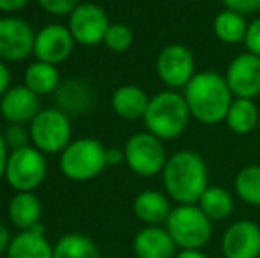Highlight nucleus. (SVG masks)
I'll return each mask as SVG.
<instances>
[{"mask_svg":"<svg viewBox=\"0 0 260 258\" xmlns=\"http://www.w3.org/2000/svg\"><path fill=\"white\" fill-rule=\"evenodd\" d=\"M53 258H101V255L92 239L83 234H68L55 244Z\"/></svg>","mask_w":260,"mask_h":258,"instance_id":"a878e982","label":"nucleus"},{"mask_svg":"<svg viewBox=\"0 0 260 258\" xmlns=\"http://www.w3.org/2000/svg\"><path fill=\"white\" fill-rule=\"evenodd\" d=\"M234 191L244 203L260 207V165H248L237 172Z\"/></svg>","mask_w":260,"mask_h":258,"instance_id":"bb28decb","label":"nucleus"},{"mask_svg":"<svg viewBox=\"0 0 260 258\" xmlns=\"http://www.w3.org/2000/svg\"><path fill=\"white\" fill-rule=\"evenodd\" d=\"M175 258H209L202 249H179Z\"/></svg>","mask_w":260,"mask_h":258,"instance_id":"4c0bfd02","label":"nucleus"},{"mask_svg":"<svg viewBox=\"0 0 260 258\" xmlns=\"http://www.w3.org/2000/svg\"><path fill=\"white\" fill-rule=\"evenodd\" d=\"M244 46H246V52L260 57V16L255 18L253 21H250V25H248Z\"/></svg>","mask_w":260,"mask_h":258,"instance_id":"7c9ffc66","label":"nucleus"},{"mask_svg":"<svg viewBox=\"0 0 260 258\" xmlns=\"http://www.w3.org/2000/svg\"><path fill=\"white\" fill-rule=\"evenodd\" d=\"M124 156L127 168L140 177L159 175L168 159L163 140L156 138L149 131L129 136L124 145Z\"/></svg>","mask_w":260,"mask_h":258,"instance_id":"423d86ee","label":"nucleus"},{"mask_svg":"<svg viewBox=\"0 0 260 258\" xmlns=\"http://www.w3.org/2000/svg\"><path fill=\"white\" fill-rule=\"evenodd\" d=\"M248 25L250 23L246 21V16L230 9H223L221 13L216 14L212 21V30L216 38L225 45H239V43H244Z\"/></svg>","mask_w":260,"mask_h":258,"instance_id":"4be33fe9","label":"nucleus"},{"mask_svg":"<svg viewBox=\"0 0 260 258\" xmlns=\"http://www.w3.org/2000/svg\"><path fill=\"white\" fill-rule=\"evenodd\" d=\"M58 83H60V76L53 64L38 60L25 69V87H28L38 96L52 94L58 89Z\"/></svg>","mask_w":260,"mask_h":258,"instance_id":"393cba45","label":"nucleus"},{"mask_svg":"<svg viewBox=\"0 0 260 258\" xmlns=\"http://www.w3.org/2000/svg\"><path fill=\"white\" fill-rule=\"evenodd\" d=\"M38 4L46 13L55 14V16H64V14H71L75 11L78 0H38Z\"/></svg>","mask_w":260,"mask_h":258,"instance_id":"c756f323","label":"nucleus"},{"mask_svg":"<svg viewBox=\"0 0 260 258\" xmlns=\"http://www.w3.org/2000/svg\"><path fill=\"white\" fill-rule=\"evenodd\" d=\"M133 41H135L133 30L126 23H110L103 39L106 48L115 53L127 52L131 48V45H133Z\"/></svg>","mask_w":260,"mask_h":258,"instance_id":"cd10ccee","label":"nucleus"},{"mask_svg":"<svg viewBox=\"0 0 260 258\" xmlns=\"http://www.w3.org/2000/svg\"><path fill=\"white\" fill-rule=\"evenodd\" d=\"M28 0H0V11L4 13H13V11H20L25 7Z\"/></svg>","mask_w":260,"mask_h":258,"instance_id":"f704fd0d","label":"nucleus"},{"mask_svg":"<svg viewBox=\"0 0 260 258\" xmlns=\"http://www.w3.org/2000/svg\"><path fill=\"white\" fill-rule=\"evenodd\" d=\"M11 244V235H9V230L6 228V225L0 223V253L7 251Z\"/></svg>","mask_w":260,"mask_h":258,"instance_id":"e433bc0d","label":"nucleus"},{"mask_svg":"<svg viewBox=\"0 0 260 258\" xmlns=\"http://www.w3.org/2000/svg\"><path fill=\"white\" fill-rule=\"evenodd\" d=\"M9 82H11L9 69H7V65L0 60V99H2L4 94L9 90Z\"/></svg>","mask_w":260,"mask_h":258,"instance_id":"72a5a7b5","label":"nucleus"},{"mask_svg":"<svg viewBox=\"0 0 260 258\" xmlns=\"http://www.w3.org/2000/svg\"><path fill=\"white\" fill-rule=\"evenodd\" d=\"M156 72L168 89H184L197 75L195 55L188 46L179 43L165 46L156 59Z\"/></svg>","mask_w":260,"mask_h":258,"instance_id":"1a4fd4ad","label":"nucleus"},{"mask_svg":"<svg viewBox=\"0 0 260 258\" xmlns=\"http://www.w3.org/2000/svg\"><path fill=\"white\" fill-rule=\"evenodd\" d=\"M71 122L62 110H41L30 122V140L45 154L62 152L71 141Z\"/></svg>","mask_w":260,"mask_h":258,"instance_id":"6e6552de","label":"nucleus"},{"mask_svg":"<svg viewBox=\"0 0 260 258\" xmlns=\"http://www.w3.org/2000/svg\"><path fill=\"white\" fill-rule=\"evenodd\" d=\"M39 112V96L25 85L13 87L0 99V114L9 124L32 122Z\"/></svg>","mask_w":260,"mask_h":258,"instance_id":"2eb2a0df","label":"nucleus"},{"mask_svg":"<svg viewBox=\"0 0 260 258\" xmlns=\"http://www.w3.org/2000/svg\"><path fill=\"white\" fill-rule=\"evenodd\" d=\"M58 104L62 112H71V114H83L90 108L94 99V94L87 83L82 80H69L66 85H62L57 92Z\"/></svg>","mask_w":260,"mask_h":258,"instance_id":"b1692460","label":"nucleus"},{"mask_svg":"<svg viewBox=\"0 0 260 258\" xmlns=\"http://www.w3.org/2000/svg\"><path fill=\"white\" fill-rule=\"evenodd\" d=\"M260 121V110L255 99H239L234 97L232 104L229 108V114L225 117L226 128L232 131L234 134H250L257 129Z\"/></svg>","mask_w":260,"mask_h":258,"instance_id":"aec40b11","label":"nucleus"},{"mask_svg":"<svg viewBox=\"0 0 260 258\" xmlns=\"http://www.w3.org/2000/svg\"><path fill=\"white\" fill-rule=\"evenodd\" d=\"M223 76L234 97L255 99L260 96V57L253 53L244 52L234 57Z\"/></svg>","mask_w":260,"mask_h":258,"instance_id":"9b49d317","label":"nucleus"},{"mask_svg":"<svg viewBox=\"0 0 260 258\" xmlns=\"http://www.w3.org/2000/svg\"><path fill=\"white\" fill-rule=\"evenodd\" d=\"M7 159H9V154H7V143H6V138H4V134L0 133V177L6 175Z\"/></svg>","mask_w":260,"mask_h":258,"instance_id":"c9c22d12","label":"nucleus"},{"mask_svg":"<svg viewBox=\"0 0 260 258\" xmlns=\"http://www.w3.org/2000/svg\"><path fill=\"white\" fill-rule=\"evenodd\" d=\"M36 34L20 18H0V60L20 62L34 53Z\"/></svg>","mask_w":260,"mask_h":258,"instance_id":"f8f14e48","label":"nucleus"},{"mask_svg":"<svg viewBox=\"0 0 260 258\" xmlns=\"http://www.w3.org/2000/svg\"><path fill=\"white\" fill-rule=\"evenodd\" d=\"M161 179L165 193L172 202L177 205L199 203L200 196L209 188V170L199 152L182 149L168 156Z\"/></svg>","mask_w":260,"mask_h":258,"instance_id":"f257e3e1","label":"nucleus"},{"mask_svg":"<svg viewBox=\"0 0 260 258\" xmlns=\"http://www.w3.org/2000/svg\"><path fill=\"white\" fill-rule=\"evenodd\" d=\"M7 258H53V248L45 239V227L34 225L30 230H21L11 239Z\"/></svg>","mask_w":260,"mask_h":258,"instance_id":"a211bd4d","label":"nucleus"},{"mask_svg":"<svg viewBox=\"0 0 260 258\" xmlns=\"http://www.w3.org/2000/svg\"><path fill=\"white\" fill-rule=\"evenodd\" d=\"M7 214L14 227L21 228V230H30L34 225L39 223L41 202L32 191H21L11 198Z\"/></svg>","mask_w":260,"mask_h":258,"instance_id":"412c9836","label":"nucleus"},{"mask_svg":"<svg viewBox=\"0 0 260 258\" xmlns=\"http://www.w3.org/2000/svg\"><path fill=\"white\" fill-rule=\"evenodd\" d=\"M28 136H30V131H27L21 124H11L9 128L6 129V133H4L7 147H13V151L27 147Z\"/></svg>","mask_w":260,"mask_h":258,"instance_id":"c85d7f7f","label":"nucleus"},{"mask_svg":"<svg viewBox=\"0 0 260 258\" xmlns=\"http://www.w3.org/2000/svg\"><path fill=\"white\" fill-rule=\"evenodd\" d=\"M106 163L110 166L120 165V163H126V156H124V149L110 147L106 149Z\"/></svg>","mask_w":260,"mask_h":258,"instance_id":"473e14b6","label":"nucleus"},{"mask_svg":"<svg viewBox=\"0 0 260 258\" xmlns=\"http://www.w3.org/2000/svg\"><path fill=\"white\" fill-rule=\"evenodd\" d=\"M172 209L174 207H172L170 196L157 190L142 191L133 202L135 216L147 227H159V225L167 223Z\"/></svg>","mask_w":260,"mask_h":258,"instance_id":"f3484780","label":"nucleus"},{"mask_svg":"<svg viewBox=\"0 0 260 258\" xmlns=\"http://www.w3.org/2000/svg\"><path fill=\"white\" fill-rule=\"evenodd\" d=\"M225 9H230L234 13H239L243 16L253 14L260 9V0H221Z\"/></svg>","mask_w":260,"mask_h":258,"instance_id":"2f4dec72","label":"nucleus"},{"mask_svg":"<svg viewBox=\"0 0 260 258\" xmlns=\"http://www.w3.org/2000/svg\"><path fill=\"white\" fill-rule=\"evenodd\" d=\"M177 249V244L163 227H145L133 239L137 258H175Z\"/></svg>","mask_w":260,"mask_h":258,"instance_id":"dca6fc26","label":"nucleus"},{"mask_svg":"<svg viewBox=\"0 0 260 258\" xmlns=\"http://www.w3.org/2000/svg\"><path fill=\"white\" fill-rule=\"evenodd\" d=\"M13 190L34 191L46 177V159L36 147H21L9 154L4 175Z\"/></svg>","mask_w":260,"mask_h":258,"instance_id":"0eeeda50","label":"nucleus"},{"mask_svg":"<svg viewBox=\"0 0 260 258\" xmlns=\"http://www.w3.org/2000/svg\"><path fill=\"white\" fill-rule=\"evenodd\" d=\"M225 258H260V225L251 219H237L221 235Z\"/></svg>","mask_w":260,"mask_h":258,"instance_id":"ddd939ff","label":"nucleus"},{"mask_svg":"<svg viewBox=\"0 0 260 258\" xmlns=\"http://www.w3.org/2000/svg\"><path fill=\"white\" fill-rule=\"evenodd\" d=\"M165 228L179 249H202L212 237V221L197 203L175 205Z\"/></svg>","mask_w":260,"mask_h":258,"instance_id":"20e7f679","label":"nucleus"},{"mask_svg":"<svg viewBox=\"0 0 260 258\" xmlns=\"http://www.w3.org/2000/svg\"><path fill=\"white\" fill-rule=\"evenodd\" d=\"M75 46V38L64 25H46L36 34L34 55L38 60L48 64H60L69 59Z\"/></svg>","mask_w":260,"mask_h":258,"instance_id":"4468645a","label":"nucleus"},{"mask_svg":"<svg viewBox=\"0 0 260 258\" xmlns=\"http://www.w3.org/2000/svg\"><path fill=\"white\" fill-rule=\"evenodd\" d=\"M149 101H151V97L138 85H120L112 94L113 112L120 119H126V121L144 119L149 106Z\"/></svg>","mask_w":260,"mask_h":258,"instance_id":"6ab92c4d","label":"nucleus"},{"mask_svg":"<svg viewBox=\"0 0 260 258\" xmlns=\"http://www.w3.org/2000/svg\"><path fill=\"white\" fill-rule=\"evenodd\" d=\"M188 103L177 90H161L149 101L147 112L144 115V124L151 134L167 141L179 138L191 121Z\"/></svg>","mask_w":260,"mask_h":258,"instance_id":"7ed1b4c3","label":"nucleus"},{"mask_svg":"<svg viewBox=\"0 0 260 258\" xmlns=\"http://www.w3.org/2000/svg\"><path fill=\"white\" fill-rule=\"evenodd\" d=\"M108 27V16L103 7H100L98 4H78L75 11L69 14V32L73 34L75 41L83 46H96L103 43Z\"/></svg>","mask_w":260,"mask_h":258,"instance_id":"9d476101","label":"nucleus"},{"mask_svg":"<svg viewBox=\"0 0 260 258\" xmlns=\"http://www.w3.org/2000/svg\"><path fill=\"white\" fill-rule=\"evenodd\" d=\"M186 103L195 121L206 126H216L225 122L229 108L234 101L226 80L216 71H200L184 87Z\"/></svg>","mask_w":260,"mask_h":258,"instance_id":"f03ea898","label":"nucleus"},{"mask_svg":"<svg viewBox=\"0 0 260 258\" xmlns=\"http://www.w3.org/2000/svg\"><path fill=\"white\" fill-rule=\"evenodd\" d=\"M197 205L211 221H223L234 212V196L223 186H209Z\"/></svg>","mask_w":260,"mask_h":258,"instance_id":"5701e85b","label":"nucleus"},{"mask_svg":"<svg viewBox=\"0 0 260 258\" xmlns=\"http://www.w3.org/2000/svg\"><path fill=\"white\" fill-rule=\"evenodd\" d=\"M60 172L68 179L85 182L98 177L108 166L106 147L96 138H80L75 140L60 152Z\"/></svg>","mask_w":260,"mask_h":258,"instance_id":"39448f33","label":"nucleus"}]
</instances>
